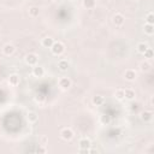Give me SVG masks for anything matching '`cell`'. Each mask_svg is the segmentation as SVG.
<instances>
[{
  "mask_svg": "<svg viewBox=\"0 0 154 154\" xmlns=\"http://www.w3.org/2000/svg\"><path fill=\"white\" fill-rule=\"evenodd\" d=\"M79 152L81 153H90V147H91V141L88 137H83L78 142Z\"/></svg>",
  "mask_w": 154,
  "mask_h": 154,
  "instance_id": "obj_1",
  "label": "cell"
},
{
  "mask_svg": "<svg viewBox=\"0 0 154 154\" xmlns=\"http://www.w3.org/2000/svg\"><path fill=\"white\" fill-rule=\"evenodd\" d=\"M51 51H52V53L54 55H61L64 53V51H65V46L60 41H54V43L51 47Z\"/></svg>",
  "mask_w": 154,
  "mask_h": 154,
  "instance_id": "obj_2",
  "label": "cell"
},
{
  "mask_svg": "<svg viewBox=\"0 0 154 154\" xmlns=\"http://www.w3.org/2000/svg\"><path fill=\"white\" fill-rule=\"evenodd\" d=\"M24 60H25V63H26L29 66H35V65L37 64V61H38V57H37V54H35V53H28V54L25 55Z\"/></svg>",
  "mask_w": 154,
  "mask_h": 154,
  "instance_id": "obj_3",
  "label": "cell"
},
{
  "mask_svg": "<svg viewBox=\"0 0 154 154\" xmlns=\"http://www.w3.org/2000/svg\"><path fill=\"white\" fill-rule=\"evenodd\" d=\"M60 137H61L64 141H70V140H72V137H73V131H72L70 128H64V129H61V131H60Z\"/></svg>",
  "mask_w": 154,
  "mask_h": 154,
  "instance_id": "obj_4",
  "label": "cell"
},
{
  "mask_svg": "<svg viewBox=\"0 0 154 154\" xmlns=\"http://www.w3.org/2000/svg\"><path fill=\"white\" fill-rule=\"evenodd\" d=\"M58 84H59V87H60L61 89L66 90V89H69V88L72 85V82H71V79H70L69 77H61V78L59 79Z\"/></svg>",
  "mask_w": 154,
  "mask_h": 154,
  "instance_id": "obj_5",
  "label": "cell"
},
{
  "mask_svg": "<svg viewBox=\"0 0 154 154\" xmlns=\"http://www.w3.org/2000/svg\"><path fill=\"white\" fill-rule=\"evenodd\" d=\"M136 71L135 70H132V69H128V70H125V72H124V78H125V81H128V82H132V81H135L136 79Z\"/></svg>",
  "mask_w": 154,
  "mask_h": 154,
  "instance_id": "obj_6",
  "label": "cell"
},
{
  "mask_svg": "<svg viewBox=\"0 0 154 154\" xmlns=\"http://www.w3.org/2000/svg\"><path fill=\"white\" fill-rule=\"evenodd\" d=\"M14 52H16V47H14L12 43H6V45H4V47H2V53H4L5 55L10 57V55H12Z\"/></svg>",
  "mask_w": 154,
  "mask_h": 154,
  "instance_id": "obj_7",
  "label": "cell"
},
{
  "mask_svg": "<svg viewBox=\"0 0 154 154\" xmlns=\"http://www.w3.org/2000/svg\"><path fill=\"white\" fill-rule=\"evenodd\" d=\"M112 20H113V24H114V25L120 26V25H123V24H124L125 18H124V16H123L122 13H116V14L113 16Z\"/></svg>",
  "mask_w": 154,
  "mask_h": 154,
  "instance_id": "obj_8",
  "label": "cell"
},
{
  "mask_svg": "<svg viewBox=\"0 0 154 154\" xmlns=\"http://www.w3.org/2000/svg\"><path fill=\"white\" fill-rule=\"evenodd\" d=\"M19 82H20L19 75H17V73H11V75H10V77H8V83H10V85L16 87V85L19 84Z\"/></svg>",
  "mask_w": 154,
  "mask_h": 154,
  "instance_id": "obj_9",
  "label": "cell"
},
{
  "mask_svg": "<svg viewBox=\"0 0 154 154\" xmlns=\"http://www.w3.org/2000/svg\"><path fill=\"white\" fill-rule=\"evenodd\" d=\"M32 75L35 76V77H42L43 75H45V69H43V66H40V65H35L34 67H32Z\"/></svg>",
  "mask_w": 154,
  "mask_h": 154,
  "instance_id": "obj_10",
  "label": "cell"
},
{
  "mask_svg": "<svg viewBox=\"0 0 154 154\" xmlns=\"http://www.w3.org/2000/svg\"><path fill=\"white\" fill-rule=\"evenodd\" d=\"M135 96H136V93H135L134 89H131V88L124 89V99H126V100H134Z\"/></svg>",
  "mask_w": 154,
  "mask_h": 154,
  "instance_id": "obj_11",
  "label": "cell"
},
{
  "mask_svg": "<svg viewBox=\"0 0 154 154\" xmlns=\"http://www.w3.org/2000/svg\"><path fill=\"white\" fill-rule=\"evenodd\" d=\"M152 118H153V112H152V111H144V112L141 113V119H142L144 123L150 122Z\"/></svg>",
  "mask_w": 154,
  "mask_h": 154,
  "instance_id": "obj_12",
  "label": "cell"
},
{
  "mask_svg": "<svg viewBox=\"0 0 154 154\" xmlns=\"http://www.w3.org/2000/svg\"><path fill=\"white\" fill-rule=\"evenodd\" d=\"M53 43H54V40H53L52 37H49V36L42 38V41H41V45H42L45 48H51Z\"/></svg>",
  "mask_w": 154,
  "mask_h": 154,
  "instance_id": "obj_13",
  "label": "cell"
},
{
  "mask_svg": "<svg viewBox=\"0 0 154 154\" xmlns=\"http://www.w3.org/2000/svg\"><path fill=\"white\" fill-rule=\"evenodd\" d=\"M58 67H59L60 71H66V70L70 67V63H69L66 59H61V60H59V63H58Z\"/></svg>",
  "mask_w": 154,
  "mask_h": 154,
  "instance_id": "obj_14",
  "label": "cell"
},
{
  "mask_svg": "<svg viewBox=\"0 0 154 154\" xmlns=\"http://www.w3.org/2000/svg\"><path fill=\"white\" fill-rule=\"evenodd\" d=\"M91 102H93V105H94V106H101V105L105 102V99H103V96L96 95V96H93Z\"/></svg>",
  "mask_w": 154,
  "mask_h": 154,
  "instance_id": "obj_15",
  "label": "cell"
},
{
  "mask_svg": "<svg viewBox=\"0 0 154 154\" xmlns=\"http://www.w3.org/2000/svg\"><path fill=\"white\" fill-rule=\"evenodd\" d=\"M148 45L146 43V42H140V43H137V46H136V49H137V52L140 53V54H143L147 49H148Z\"/></svg>",
  "mask_w": 154,
  "mask_h": 154,
  "instance_id": "obj_16",
  "label": "cell"
},
{
  "mask_svg": "<svg viewBox=\"0 0 154 154\" xmlns=\"http://www.w3.org/2000/svg\"><path fill=\"white\" fill-rule=\"evenodd\" d=\"M143 31H144V34H147V35H153V34H154V25L146 23L144 26H143Z\"/></svg>",
  "mask_w": 154,
  "mask_h": 154,
  "instance_id": "obj_17",
  "label": "cell"
},
{
  "mask_svg": "<svg viewBox=\"0 0 154 154\" xmlns=\"http://www.w3.org/2000/svg\"><path fill=\"white\" fill-rule=\"evenodd\" d=\"M38 14H40V8H38V7L32 6V7L29 8V16H30V17L36 18V17H38Z\"/></svg>",
  "mask_w": 154,
  "mask_h": 154,
  "instance_id": "obj_18",
  "label": "cell"
},
{
  "mask_svg": "<svg viewBox=\"0 0 154 154\" xmlns=\"http://www.w3.org/2000/svg\"><path fill=\"white\" fill-rule=\"evenodd\" d=\"M150 67H152V65H150L149 61H142V63L140 64V70H141L142 72H148V71L150 70Z\"/></svg>",
  "mask_w": 154,
  "mask_h": 154,
  "instance_id": "obj_19",
  "label": "cell"
},
{
  "mask_svg": "<svg viewBox=\"0 0 154 154\" xmlns=\"http://www.w3.org/2000/svg\"><path fill=\"white\" fill-rule=\"evenodd\" d=\"M96 5V0H83V6L85 8H94Z\"/></svg>",
  "mask_w": 154,
  "mask_h": 154,
  "instance_id": "obj_20",
  "label": "cell"
},
{
  "mask_svg": "<svg viewBox=\"0 0 154 154\" xmlns=\"http://www.w3.org/2000/svg\"><path fill=\"white\" fill-rule=\"evenodd\" d=\"M26 117H28V120H29V122H31V123H35V122L37 120V114H36L35 112H32V111L28 112Z\"/></svg>",
  "mask_w": 154,
  "mask_h": 154,
  "instance_id": "obj_21",
  "label": "cell"
},
{
  "mask_svg": "<svg viewBox=\"0 0 154 154\" xmlns=\"http://www.w3.org/2000/svg\"><path fill=\"white\" fill-rule=\"evenodd\" d=\"M144 20H146V23H148V24H154V14H153V12H148V13L146 14Z\"/></svg>",
  "mask_w": 154,
  "mask_h": 154,
  "instance_id": "obj_22",
  "label": "cell"
},
{
  "mask_svg": "<svg viewBox=\"0 0 154 154\" xmlns=\"http://www.w3.org/2000/svg\"><path fill=\"white\" fill-rule=\"evenodd\" d=\"M114 96H116L117 100H123L124 99V89H122V88L117 89L116 93H114Z\"/></svg>",
  "mask_w": 154,
  "mask_h": 154,
  "instance_id": "obj_23",
  "label": "cell"
},
{
  "mask_svg": "<svg viewBox=\"0 0 154 154\" xmlns=\"http://www.w3.org/2000/svg\"><path fill=\"white\" fill-rule=\"evenodd\" d=\"M153 54H154V52H153V49H152V48H149V47H148V49H147V51L143 53L144 58H148V59L153 58Z\"/></svg>",
  "mask_w": 154,
  "mask_h": 154,
  "instance_id": "obj_24",
  "label": "cell"
},
{
  "mask_svg": "<svg viewBox=\"0 0 154 154\" xmlns=\"http://www.w3.org/2000/svg\"><path fill=\"white\" fill-rule=\"evenodd\" d=\"M135 1H136V0H135Z\"/></svg>",
  "mask_w": 154,
  "mask_h": 154,
  "instance_id": "obj_25",
  "label": "cell"
}]
</instances>
